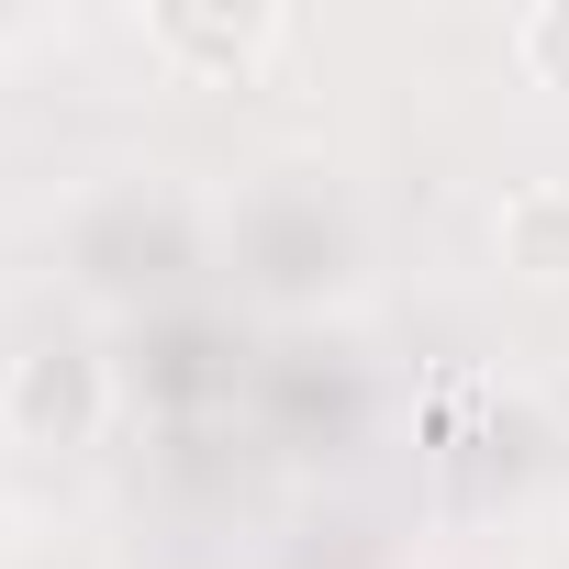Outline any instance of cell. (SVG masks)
<instances>
[{
	"label": "cell",
	"instance_id": "cell-2",
	"mask_svg": "<svg viewBox=\"0 0 569 569\" xmlns=\"http://www.w3.org/2000/svg\"><path fill=\"white\" fill-rule=\"evenodd\" d=\"M112 413V380L90 347H34L12 358V380H0V425H12V447H90Z\"/></svg>",
	"mask_w": 569,
	"mask_h": 569
},
{
	"label": "cell",
	"instance_id": "cell-4",
	"mask_svg": "<svg viewBox=\"0 0 569 569\" xmlns=\"http://www.w3.org/2000/svg\"><path fill=\"white\" fill-rule=\"evenodd\" d=\"M513 68H525V90H569V0L513 12Z\"/></svg>",
	"mask_w": 569,
	"mask_h": 569
},
{
	"label": "cell",
	"instance_id": "cell-1",
	"mask_svg": "<svg viewBox=\"0 0 569 569\" xmlns=\"http://www.w3.org/2000/svg\"><path fill=\"white\" fill-rule=\"evenodd\" d=\"M146 57L179 68L190 90H246L268 57H291V12H146Z\"/></svg>",
	"mask_w": 569,
	"mask_h": 569
},
{
	"label": "cell",
	"instance_id": "cell-3",
	"mask_svg": "<svg viewBox=\"0 0 569 569\" xmlns=\"http://www.w3.org/2000/svg\"><path fill=\"white\" fill-rule=\"evenodd\" d=\"M491 257L525 291H569V179H513L491 201Z\"/></svg>",
	"mask_w": 569,
	"mask_h": 569
}]
</instances>
